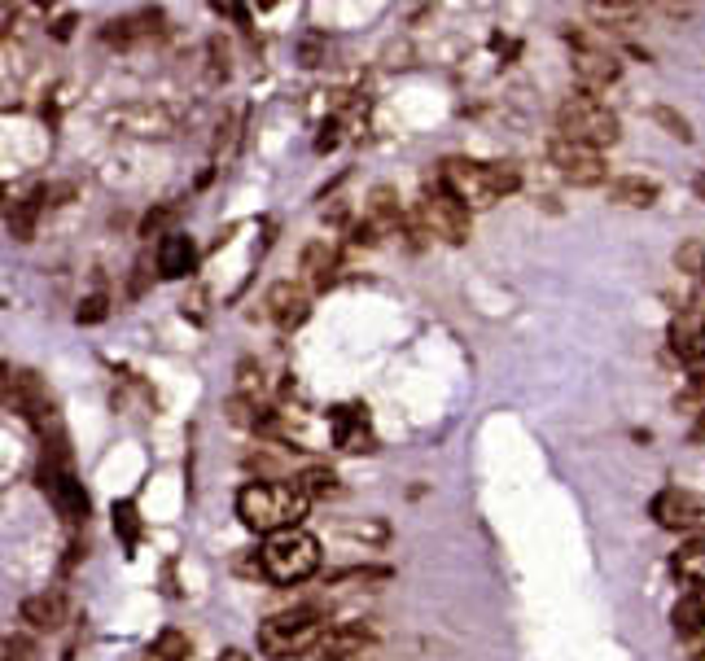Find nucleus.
<instances>
[{
    "instance_id": "nucleus-1",
    "label": "nucleus",
    "mask_w": 705,
    "mask_h": 661,
    "mask_svg": "<svg viewBox=\"0 0 705 661\" xmlns=\"http://www.w3.org/2000/svg\"><path fill=\"white\" fill-rule=\"evenodd\" d=\"M307 504L311 495L299 482H250L237 490V517L246 530H259V535H280V530L302 526Z\"/></svg>"
},
{
    "instance_id": "nucleus-2",
    "label": "nucleus",
    "mask_w": 705,
    "mask_h": 661,
    "mask_svg": "<svg viewBox=\"0 0 705 661\" xmlns=\"http://www.w3.org/2000/svg\"><path fill=\"white\" fill-rule=\"evenodd\" d=\"M438 180L452 189L469 211H491L495 202H504L508 193H517L522 175L508 163H478V158H447L438 167Z\"/></svg>"
},
{
    "instance_id": "nucleus-3",
    "label": "nucleus",
    "mask_w": 705,
    "mask_h": 661,
    "mask_svg": "<svg viewBox=\"0 0 705 661\" xmlns=\"http://www.w3.org/2000/svg\"><path fill=\"white\" fill-rule=\"evenodd\" d=\"M328 631V617L320 605H299V609L272 613L268 622H259V653L272 661L285 657H307V648Z\"/></svg>"
},
{
    "instance_id": "nucleus-4",
    "label": "nucleus",
    "mask_w": 705,
    "mask_h": 661,
    "mask_svg": "<svg viewBox=\"0 0 705 661\" xmlns=\"http://www.w3.org/2000/svg\"><path fill=\"white\" fill-rule=\"evenodd\" d=\"M556 136L587 149H609L618 145L622 123L596 93H574V97H565L556 105Z\"/></svg>"
},
{
    "instance_id": "nucleus-5",
    "label": "nucleus",
    "mask_w": 705,
    "mask_h": 661,
    "mask_svg": "<svg viewBox=\"0 0 705 661\" xmlns=\"http://www.w3.org/2000/svg\"><path fill=\"white\" fill-rule=\"evenodd\" d=\"M259 565L263 574L280 583V587H294L302 578H311L320 569V539L307 535L302 526L294 530H280V535H268V543L259 548Z\"/></svg>"
},
{
    "instance_id": "nucleus-6",
    "label": "nucleus",
    "mask_w": 705,
    "mask_h": 661,
    "mask_svg": "<svg viewBox=\"0 0 705 661\" xmlns=\"http://www.w3.org/2000/svg\"><path fill=\"white\" fill-rule=\"evenodd\" d=\"M416 228L426 237H443L447 245H465L469 232H474V211L443 180H434L426 193H421V202H416Z\"/></svg>"
},
{
    "instance_id": "nucleus-7",
    "label": "nucleus",
    "mask_w": 705,
    "mask_h": 661,
    "mask_svg": "<svg viewBox=\"0 0 705 661\" xmlns=\"http://www.w3.org/2000/svg\"><path fill=\"white\" fill-rule=\"evenodd\" d=\"M565 40L574 44V79L583 84V93H601L609 84H618L622 79V62L613 57V53L596 44L592 35H583V31H565Z\"/></svg>"
},
{
    "instance_id": "nucleus-8",
    "label": "nucleus",
    "mask_w": 705,
    "mask_h": 661,
    "mask_svg": "<svg viewBox=\"0 0 705 661\" xmlns=\"http://www.w3.org/2000/svg\"><path fill=\"white\" fill-rule=\"evenodd\" d=\"M548 163L556 167L561 180H570V184H579V189H596V184L609 180V167H604L601 149L574 145V141H561V136H553V145H548Z\"/></svg>"
},
{
    "instance_id": "nucleus-9",
    "label": "nucleus",
    "mask_w": 705,
    "mask_h": 661,
    "mask_svg": "<svg viewBox=\"0 0 705 661\" xmlns=\"http://www.w3.org/2000/svg\"><path fill=\"white\" fill-rule=\"evenodd\" d=\"M364 648H373V631H368L364 622H333L325 636L307 648L302 661H351V657H359Z\"/></svg>"
},
{
    "instance_id": "nucleus-10",
    "label": "nucleus",
    "mask_w": 705,
    "mask_h": 661,
    "mask_svg": "<svg viewBox=\"0 0 705 661\" xmlns=\"http://www.w3.org/2000/svg\"><path fill=\"white\" fill-rule=\"evenodd\" d=\"M653 521L661 530H697L705 521V499H697L692 490H680V487H666L653 495Z\"/></svg>"
},
{
    "instance_id": "nucleus-11",
    "label": "nucleus",
    "mask_w": 705,
    "mask_h": 661,
    "mask_svg": "<svg viewBox=\"0 0 705 661\" xmlns=\"http://www.w3.org/2000/svg\"><path fill=\"white\" fill-rule=\"evenodd\" d=\"M40 490L49 495V504L66 517V521H83V517H88V490H83V482H75V473L66 465L44 469V473H40Z\"/></svg>"
},
{
    "instance_id": "nucleus-12",
    "label": "nucleus",
    "mask_w": 705,
    "mask_h": 661,
    "mask_svg": "<svg viewBox=\"0 0 705 661\" xmlns=\"http://www.w3.org/2000/svg\"><path fill=\"white\" fill-rule=\"evenodd\" d=\"M268 316H272V324H277L280 333H294V329H302L307 324V316H311V294L302 290V285H294V281H280V285H272L268 290Z\"/></svg>"
},
{
    "instance_id": "nucleus-13",
    "label": "nucleus",
    "mask_w": 705,
    "mask_h": 661,
    "mask_svg": "<svg viewBox=\"0 0 705 661\" xmlns=\"http://www.w3.org/2000/svg\"><path fill=\"white\" fill-rule=\"evenodd\" d=\"M18 613L35 631H62L71 622V596L66 591H40V596H26Z\"/></svg>"
},
{
    "instance_id": "nucleus-14",
    "label": "nucleus",
    "mask_w": 705,
    "mask_h": 661,
    "mask_svg": "<svg viewBox=\"0 0 705 661\" xmlns=\"http://www.w3.org/2000/svg\"><path fill=\"white\" fill-rule=\"evenodd\" d=\"M110 119H114V127H123L127 136H171L176 132L171 110H162V105H127V110H114Z\"/></svg>"
},
{
    "instance_id": "nucleus-15",
    "label": "nucleus",
    "mask_w": 705,
    "mask_h": 661,
    "mask_svg": "<svg viewBox=\"0 0 705 661\" xmlns=\"http://www.w3.org/2000/svg\"><path fill=\"white\" fill-rule=\"evenodd\" d=\"M671 350L680 355L683 364H701L705 360V320L697 311H680L671 320Z\"/></svg>"
},
{
    "instance_id": "nucleus-16",
    "label": "nucleus",
    "mask_w": 705,
    "mask_h": 661,
    "mask_svg": "<svg viewBox=\"0 0 705 661\" xmlns=\"http://www.w3.org/2000/svg\"><path fill=\"white\" fill-rule=\"evenodd\" d=\"M198 263V245L193 237H184V232H167L162 242H158V276L162 281H180V276H189Z\"/></svg>"
},
{
    "instance_id": "nucleus-17",
    "label": "nucleus",
    "mask_w": 705,
    "mask_h": 661,
    "mask_svg": "<svg viewBox=\"0 0 705 661\" xmlns=\"http://www.w3.org/2000/svg\"><path fill=\"white\" fill-rule=\"evenodd\" d=\"M299 271H302V281H307L311 290H328V285H333V276H338V250H333L328 242L302 245Z\"/></svg>"
},
{
    "instance_id": "nucleus-18",
    "label": "nucleus",
    "mask_w": 705,
    "mask_h": 661,
    "mask_svg": "<svg viewBox=\"0 0 705 661\" xmlns=\"http://www.w3.org/2000/svg\"><path fill=\"white\" fill-rule=\"evenodd\" d=\"M333 439L342 451H373V434H368V417L359 408H333Z\"/></svg>"
},
{
    "instance_id": "nucleus-19",
    "label": "nucleus",
    "mask_w": 705,
    "mask_h": 661,
    "mask_svg": "<svg viewBox=\"0 0 705 661\" xmlns=\"http://www.w3.org/2000/svg\"><path fill=\"white\" fill-rule=\"evenodd\" d=\"M364 220L373 223L377 232H399L403 223V206H399V193L390 189V184H377L368 202H364Z\"/></svg>"
},
{
    "instance_id": "nucleus-20",
    "label": "nucleus",
    "mask_w": 705,
    "mask_h": 661,
    "mask_svg": "<svg viewBox=\"0 0 705 661\" xmlns=\"http://www.w3.org/2000/svg\"><path fill=\"white\" fill-rule=\"evenodd\" d=\"M657 180H644V175H618V180H609V202L613 206H635V211H644V206H653L657 202Z\"/></svg>"
},
{
    "instance_id": "nucleus-21",
    "label": "nucleus",
    "mask_w": 705,
    "mask_h": 661,
    "mask_svg": "<svg viewBox=\"0 0 705 661\" xmlns=\"http://www.w3.org/2000/svg\"><path fill=\"white\" fill-rule=\"evenodd\" d=\"M44 206H49V202H44V189H35V193L23 197V202H14V206H9V232H14L18 242H31V237H35V220H40Z\"/></svg>"
},
{
    "instance_id": "nucleus-22",
    "label": "nucleus",
    "mask_w": 705,
    "mask_h": 661,
    "mask_svg": "<svg viewBox=\"0 0 705 661\" xmlns=\"http://www.w3.org/2000/svg\"><path fill=\"white\" fill-rule=\"evenodd\" d=\"M671 569H675L680 583L701 587L705 583V543H683L680 552H675V561H671Z\"/></svg>"
},
{
    "instance_id": "nucleus-23",
    "label": "nucleus",
    "mask_w": 705,
    "mask_h": 661,
    "mask_svg": "<svg viewBox=\"0 0 705 661\" xmlns=\"http://www.w3.org/2000/svg\"><path fill=\"white\" fill-rule=\"evenodd\" d=\"M193 653V644L184 631H162V636L150 644V661H184Z\"/></svg>"
},
{
    "instance_id": "nucleus-24",
    "label": "nucleus",
    "mask_w": 705,
    "mask_h": 661,
    "mask_svg": "<svg viewBox=\"0 0 705 661\" xmlns=\"http://www.w3.org/2000/svg\"><path fill=\"white\" fill-rule=\"evenodd\" d=\"M587 14L592 18H601V23L609 26H631L644 18V9L640 5H622V0H609V5H587Z\"/></svg>"
},
{
    "instance_id": "nucleus-25",
    "label": "nucleus",
    "mask_w": 705,
    "mask_h": 661,
    "mask_svg": "<svg viewBox=\"0 0 705 661\" xmlns=\"http://www.w3.org/2000/svg\"><path fill=\"white\" fill-rule=\"evenodd\" d=\"M299 487L311 495V499H328V495H338V473L333 469H307L299 478Z\"/></svg>"
},
{
    "instance_id": "nucleus-26",
    "label": "nucleus",
    "mask_w": 705,
    "mask_h": 661,
    "mask_svg": "<svg viewBox=\"0 0 705 661\" xmlns=\"http://www.w3.org/2000/svg\"><path fill=\"white\" fill-rule=\"evenodd\" d=\"M675 268L680 271H688V276H701L705 271V242H683L680 250H675Z\"/></svg>"
},
{
    "instance_id": "nucleus-27",
    "label": "nucleus",
    "mask_w": 705,
    "mask_h": 661,
    "mask_svg": "<svg viewBox=\"0 0 705 661\" xmlns=\"http://www.w3.org/2000/svg\"><path fill=\"white\" fill-rule=\"evenodd\" d=\"M653 123H661L675 141H692V123L683 119L680 110H671V105H653Z\"/></svg>"
},
{
    "instance_id": "nucleus-28",
    "label": "nucleus",
    "mask_w": 705,
    "mask_h": 661,
    "mask_svg": "<svg viewBox=\"0 0 705 661\" xmlns=\"http://www.w3.org/2000/svg\"><path fill=\"white\" fill-rule=\"evenodd\" d=\"M114 530H123V543H127V548H136V535H141V526H136V504H132V499L114 504Z\"/></svg>"
},
{
    "instance_id": "nucleus-29",
    "label": "nucleus",
    "mask_w": 705,
    "mask_h": 661,
    "mask_svg": "<svg viewBox=\"0 0 705 661\" xmlns=\"http://www.w3.org/2000/svg\"><path fill=\"white\" fill-rule=\"evenodd\" d=\"M5 661H40V648H35V639L5 636Z\"/></svg>"
},
{
    "instance_id": "nucleus-30",
    "label": "nucleus",
    "mask_w": 705,
    "mask_h": 661,
    "mask_svg": "<svg viewBox=\"0 0 705 661\" xmlns=\"http://www.w3.org/2000/svg\"><path fill=\"white\" fill-rule=\"evenodd\" d=\"M105 316H110V307H105V294H88L83 302H79V311H75L79 324H101Z\"/></svg>"
},
{
    "instance_id": "nucleus-31",
    "label": "nucleus",
    "mask_w": 705,
    "mask_h": 661,
    "mask_svg": "<svg viewBox=\"0 0 705 661\" xmlns=\"http://www.w3.org/2000/svg\"><path fill=\"white\" fill-rule=\"evenodd\" d=\"M176 215H180L176 202H171V206H158V211H150V215L141 220V237H153V232H162V228L176 220Z\"/></svg>"
},
{
    "instance_id": "nucleus-32",
    "label": "nucleus",
    "mask_w": 705,
    "mask_h": 661,
    "mask_svg": "<svg viewBox=\"0 0 705 661\" xmlns=\"http://www.w3.org/2000/svg\"><path fill=\"white\" fill-rule=\"evenodd\" d=\"M692 439L705 442V408H701V417H697V429H692Z\"/></svg>"
},
{
    "instance_id": "nucleus-33",
    "label": "nucleus",
    "mask_w": 705,
    "mask_h": 661,
    "mask_svg": "<svg viewBox=\"0 0 705 661\" xmlns=\"http://www.w3.org/2000/svg\"><path fill=\"white\" fill-rule=\"evenodd\" d=\"M697 661H701V657H697Z\"/></svg>"
}]
</instances>
